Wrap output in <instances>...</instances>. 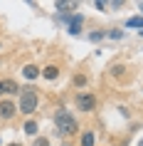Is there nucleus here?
Here are the masks:
<instances>
[{"instance_id":"nucleus-2","label":"nucleus","mask_w":143,"mask_h":146,"mask_svg":"<svg viewBox=\"0 0 143 146\" xmlns=\"http://www.w3.org/2000/svg\"><path fill=\"white\" fill-rule=\"evenodd\" d=\"M40 107V94L35 92V87H22V92H20V111L22 114H32V111H37Z\"/></svg>"},{"instance_id":"nucleus-13","label":"nucleus","mask_w":143,"mask_h":146,"mask_svg":"<svg viewBox=\"0 0 143 146\" xmlns=\"http://www.w3.org/2000/svg\"><path fill=\"white\" fill-rule=\"evenodd\" d=\"M72 82H74V87H84V84H86V77H84V74H74Z\"/></svg>"},{"instance_id":"nucleus-12","label":"nucleus","mask_w":143,"mask_h":146,"mask_svg":"<svg viewBox=\"0 0 143 146\" xmlns=\"http://www.w3.org/2000/svg\"><path fill=\"white\" fill-rule=\"evenodd\" d=\"M76 3H57V10H62V13H67V10H74Z\"/></svg>"},{"instance_id":"nucleus-4","label":"nucleus","mask_w":143,"mask_h":146,"mask_svg":"<svg viewBox=\"0 0 143 146\" xmlns=\"http://www.w3.org/2000/svg\"><path fill=\"white\" fill-rule=\"evenodd\" d=\"M15 111H17V107L10 99H3V102H0V119H13Z\"/></svg>"},{"instance_id":"nucleus-20","label":"nucleus","mask_w":143,"mask_h":146,"mask_svg":"<svg viewBox=\"0 0 143 146\" xmlns=\"http://www.w3.org/2000/svg\"><path fill=\"white\" fill-rule=\"evenodd\" d=\"M138 8H141V10H143V3H138Z\"/></svg>"},{"instance_id":"nucleus-8","label":"nucleus","mask_w":143,"mask_h":146,"mask_svg":"<svg viewBox=\"0 0 143 146\" xmlns=\"http://www.w3.org/2000/svg\"><path fill=\"white\" fill-rule=\"evenodd\" d=\"M3 94H20V87L13 79H3Z\"/></svg>"},{"instance_id":"nucleus-16","label":"nucleus","mask_w":143,"mask_h":146,"mask_svg":"<svg viewBox=\"0 0 143 146\" xmlns=\"http://www.w3.org/2000/svg\"><path fill=\"white\" fill-rule=\"evenodd\" d=\"M101 37H104V32H101V30H99V32H91V35H89V40H91V42H99Z\"/></svg>"},{"instance_id":"nucleus-3","label":"nucleus","mask_w":143,"mask_h":146,"mask_svg":"<svg viewBox=\"0 0 143 146\" xmlns=\"http://www.w3.org/2000/svg\"><path fill=\"white\" fill-rule=\"evenodd\" d=\"M74 102H76V109H82V111H94L96 109V97L91 92H79Z\"/></svg>"},{"instance_id":"nucleus-10","label":"nucleus","mask_w":143,"mask_h":146,"mask_svg":"<svg viewBox=\"0 0 143 146\" xmlns=\"http://www.w3.org/2000/svg\"><path fill=\"white\" fill-rule=\"evenodd\" d=\"M126 27H143V17H141V15L128 17V20H126Z\"/></svg>"},{"instance_id":"nucleus-19","label":"nucleus","mask_w":143,"mask_h":146,"mask_svg":"<svg viewBox=\"0 0 143 146\" xmlns=\"http://www.w3.org/2000/svg\"><path fill=\"white\" fill-rule=\"evenodd\" d=\"M0 94H3V79H0Z\"/></svg>"},{"instance_id":"nucleus-7","label":"nucleus","mask_w":143,"mask_h":146,"mask_svg":"<svg viewBox=\"0 0 143 146\" xmlns=\"http://www.w3.org/2000/svg\"><path fill=\"white\" fill-rule=\"evenodd\" d=\"M22 74H25V77H27V79L32 82V79H37L40 74H42V69H40V67H35V64H25Z\"/></svg>"},{"instance_id":"nucleus-9","label":"nucleus","mask_w":143,"mask_h":146,"mask_svg":"<svg viewBox=\"0 0 143 146\" xmlns=\"http://www.w3.org/2000/svg\"><path fill=\"white\" fill-rule=\"evenodd\" d=\"M82 146H94V131L91 129H86L82 134Z\"/></svg>"},{"instance_id":"nucleus-21","label":"nucleus","mask_w":143,"mask_h":146,"mask_svg":"<svg viewBox=\"0 0 143 146\" xmlns=\"http://www.w3.org/2000/svg\"><path fill=\"white\" fill-rule=\"evenodd\" d=\"M10 146H20V144H10Z\"/></svg>"},{"instance_id":"nucleus-18","label":"nucleus","mask_w":143,"mask_h":146,"mask_svg":"<svg viewBox=\"0 0 143 146\" xmlns=\"http://www.w3.org/2000/svg\"><path fill=\"white\" fill-rule=\"evenodd\" d=\"M94 8H96V10H104V8H106V3H101V0H96V3H94Z\"/></svg>"},{"instance_id":"nucleus-6","label":"nucleus","mask_w":143,"mask_h":146,"mask_svg":"<svg viewBox=\"0 0 143 146\" xmlns=\"http://www.w3.org/2000/svg\"><path fill=\"white\" fill-rule=\"evenodd\" d=\"M42 77L49 79V82H52V79H57V77H59V67H57V64H47V67L42 69Z\"/></svg>"},{"instance_id":"nucleus-14","label":"nucleus","mask_w":143,"mask_h":146,"mask_svg":"<svg viewBox=\"0 0 143 146\" xmlns=\"http://www.w3.org/2000/svg\"><path fill=\"white\" fill-rule=\"evenodd\" d=\"M123 69H126L123 64H113V67H111V74H113V77H121V74H123Z\"/></svg>"},{"instance_id":"nucleus-1","label":"nucleus","mask_w":143,"mask_h":146,"mask_svg":"<svg viewBox=\"0 0 143 146\" xmlns=\"http://www.w3.org/2000/svg\"><path fill=\"white\" fill-rule=\"evenodd\" d=\"M54 126H57V134H62V136H74L76 131H79L76 116L72 114L69 109H64V107L57 109V114H54Z\"/></svg>"},{"instance_id":"nucleus-11","label":"nucleus","mask_w":143,"mask_h":146,"mask_svg":"<svg viewBox=\"0 0 143 146\" xmlns=\"http://www.w3.org/2000/svg\"><path fill=\"white\" fill-rule=\"evenodd\" d=\"M25 134L35 136V134H37V124H35V121H25Z\"/></svg>"},{"instance_id":"nucleus-15","label":"nucleus","mask_w":143,"mask_h":146,"mask_svg":"<svg viewBox=\"0 0 143 146\" xmlns=\"http://www.w3.org/2000/svg\"><path fill=\"white\" fill-rule=\"evenodd\" d=\"M109 37H111V40H121V37H123V30H111V32H109Z\"/></svg>"},{"instance_id":"nucleus-17","label":"nucleus","mask_w":143,"mask_h":146,"mask_svg":"<svg viewBox=\"0 0 143 146\" xmlns=\"http://www.w3.org/2000/svg\"><path fill=\"white\" fill-rule=\"evenodd\" d=\"M35 146H49V141L45 136H40V139H35Z\"/></svg>"},{"instance_id":"nucleus-5","label":"nucleus","mask_w":143,"mask_h":146,"mask_svg":"<svg viewBox=\"0 0 143 146\" xmlns=\"http://www.w3.org/2000/svg\"><path fill=\"white\" fill-rule=\"evenodd\" d=\"M82 25H84V15H74L69 20V35H79L82 32Z\"/></svg>"}]
</instances>
